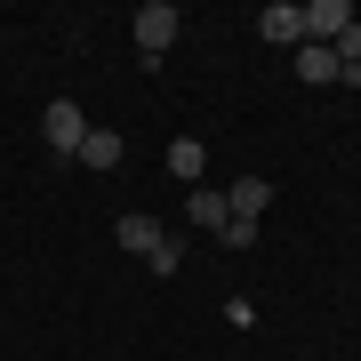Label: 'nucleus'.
Wrapping results in <instances>:
<instances>
[{"mask_svg": "<svg viewBox=\"0 0 361 361\" xmlns=\"http://www.w3.org/2000/svg\"><path fill=\"white\" fill-rule=\"evenodd\" d=\"M40 137H49L56 153H80V137H89V113H80L73 97H56L49 113H40Z\"/></svg>", "mask_w": 361, "mask_h": 361, "instance_id": "obj_2", "label": "nucleus"}, {"mask_svg": "<svg viewBox=\"0 0 361 361\" xmlns=\"http://www.w3.org/2000/svg\"><path fill=\"white\" fill-rule=\"evenodd\" d=\"M201 161H209V153H201V145H193V137H177V145H169V169H177V177H185V185H193V177H201Z\"/></svg>", "mask_w": 361, "mask_h": 361, "instance_id": "obj_10", "label": "nucleus"}, {"mask_svg": "<svg viewBox=\"0 0 361 361\" xmlns=\"http://www.w3.org/2000/svg\"><path fill=\"white\" fill-rule=\"evenodd\" d=\"M193 225H209V233H225L233 225V209H225V193H209V185H193V209H185Z\"/></svg>", "mask_w": 361, "mask_h": 361, "instance_id": "obj_7", "label": "nucleus"}, {"mask_svg": "<svg viewBox=\"0 0 361 361\" xmlns=\"http://www.w3.org/2000/svg\"><path fill=\"white\" fill-rule=\"evenodd\" d=\"M177 25H185V16L169 8V0H145V8H137V49H145V56H169Z\"/></svg>", "mask_w": 361, "mask_h": 361, "instance_id": "obj_3", "label": "nucleus"}, {"mask_svg": "<svg viewBox=\"0 0 361 361\" xmlns=\"http://www.w3.org/2000/svg\"><path fill=\"white\" fill-rule=\"evenodd\" d=\"M257 32H265V40H305V25H297V8H289V0H273V8L257 16Z\"/></svg>", "mask_w": 361, "mask_h": 361, "instance_id": "obj_9", "label": "nucleus"}, {"mask_svg": "<svg viewBox=\"0 0 361 361\" xmlns=\"http://www.w3.org/2000/svg\"><path fill=\"white\" fill-rule=\"evenodd\" d=\"M265 201H273V185H265V177H241V185H225V209H233V217H265Z\"/></svg>", "mask_w": 361, "mask_h": 361, "instance_id": "obj_5", "label": "nucleus"}, {"mask_svg": "<svg viewBox=\"0 0 361 361\" xmlns=\"http://www.w3.org/2000/svg\"><path fill=\"white\" fill-rule=\"evenodd\" d=\"M297 80H305V89H337L345 73H337V56H329V49H297Z\"/></svg>", "mask_w": 361, "mask_h": 361, "instance_id": "obj_6", "label": "nucleus"}, {"mask_svg": "<svg viewBox=\"0 0 361 361\" xmlns=\"http://www.w3.org/2000/svg\"><path fill=\"white\" fill-rule=\"evenodd\" d=\"M113 241H121V249H137V257H153V249L169 241V225H161V217H137V209H129V217L113 225Z\"/></svg>", "mask_w": 361, "mask_h": 361, "instance_id": "obj_4", "label": "nucleus"}, {"mask_svg": "<svg viewBox=\"0 0 361 361\" xmlns=\"http://www.w3.org/2000/svg\"><path fill=\"white\" fill-rule=\"evenodd\" d=\"M73 161H89V169H121V137H113V129H89Z\"/></svg>", "mask_w": 361, "mask_h": 361, "instance_id": "obj_8", "label": "nucleus"}, {"mask_svg": "<svg viewBox=\"0 0 361 361\" xmlns=\"http://www.w3.org/2000/svg\"><path fill=\"white\" fill-rule=\"evenodd\" d=\"M217 241H225V249H257V217H233Z\"/></svg>", "mask_w": 361, "mask_h": 361, "instance_id": "obj_11", "label": "nucleus"}, {"mask_svg": "<svg viewBox=\"0 0 361 361\" xmlns=\"http://www.w3.org/2000/svg\"><path fill=\"white\" fill-rule=\"evenodd\" d=\"M297 25H305V49H329V40L353 25V0H305V8H297Z\"/></svg>", "mask_w": 361, "mask_h": 361, "instance_id": "obj_1", "label": "nucleus"}, {"mask_svg": "<svg viewBox=\"0 0 361 361\" xmlns=\"http://www.w3.org/2000/svg\"><path fill=\"white\" fill-rule=\"evenodd\" d=\"M177 265H185V241H177V233H169V241L153 249V273H177Z\"/></svg>", "mask_w": 361, "mask_h": 361, "instance_id": "obj_12", "label": "nucleus"}]
</instances>
